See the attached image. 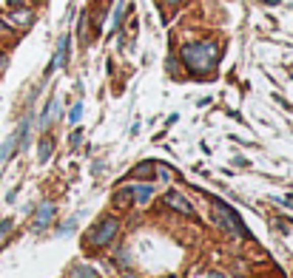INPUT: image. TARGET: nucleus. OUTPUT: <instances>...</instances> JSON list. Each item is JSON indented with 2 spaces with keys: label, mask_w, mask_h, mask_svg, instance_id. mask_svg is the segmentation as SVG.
Wrapping results in <instances>:
<instances>
[{
  "label": "nucleus",
  "mask_w": 293,
  "mask_h": 278,
  "mask_svg": "<svg viewBox=\"0 0 293 278\" xmlns=\"http://www.w3.org/2000/svg\"><path fill=\"white\" fill-rule=\"evenodd\" d=\"M222 46L219 43H188L182 46V63L191 74L197 77H208L219 65Z\"/></svg>",
  "instance_id": "f257e3e1"
},
{
  "label": "nucleus",
  "mask_w": 293,
  "mask_h": 278,
  "mask_svg": "<svg viewBox=\"0 0 293 278\" xmlns=\"http://www.w3.org/2000/svg\"><path fill=\"white\" fill-rule=\"evenodd\" d=\"M117 227H120V221L114 219V216H108V219H103L100 224H97V227L91 230V233L86 235V244L91 250H97V247H106L108 242H111V239H114L117 235Z\"/></svg>",
  "instance_id": "f03ea898"
},
{
  "label": "nucleus",
  "mask_w": 293,
  "mask_h": 278,
  "mask_svg": "<svg viewBox=\"0 0 293 278\" xmlns=\"http://www.w3.org/2000/svg\"><path fill=\"white\" fill-rule=\"evenodd\" d=\"M214 213H216V219L222 221V227H228L231 233H236V235H245V239H250L248 227L239 221V216H236L234 210L225 205V202H214Z\"/></svg>",
  "instance_id": "7ed1b4c3"
},
{
  "label": "nucleus",
  "mask_w": 293,
  "mask_h": 278,
  "mask_svg": "<svg viewBox=\"0 0 293 278\" xmlns=\"http://www.w3.org/2000/svg\"><path fill=\"white\" fill-rule=\"evenodd\" d=\"M165 205L171 207V210H177V213H182V216H193L191 202H188L182 193H177V190H168V193H165Z\"/></svg>",
  "instance_id": "20e7f679"
},
{
  "label": "nucleus",
  "mask_w": 293,
  "mask_h": 278,
  "mask_svg": "<svg viewBox=\"0 0 293 278\" xmlns=\"http://www.w3.org/2000/svg\"><path fill=\"white\" fill-rule=\"evenodd\" d=\"M9 26H12V29H29L31 23H35V12H31V9H15V12H12V15H9Z\"/></svg>",
  "instance_id": "39448f33"
},
{
  "label": "nucleus",
  "mask_w": 293,
  "mask_h": 278,
  "mask_svg": "<svg viewBox=\"0 0 293 278\" xmlns=\"http://www.w3.org/2000/svg\"><path fill=\"white\" fill-rule=\"evenodd\" d=\"M54 213H57V207L51 205V202H43V205H40V210L35 213V224H31V227H35V230L49 227L51 219H54Z\"/></svg>",
  "instance_id": "423d86ee"
},
{
  "label": "nucleus",
  "mask_w": 293,
  "mask_h": 278,
  "mask_svg": "<svg viewBox=\"0 0 293 278\" xmlns=\"http://www.w3.org/2000/svg\"><path fill=\"white\" fill-rule=\"evenodd\" d=\"M57 105H60V100H57V94H54V97L49 100V105L43 108V114H40V122H37V128H40V131H46V128H49V122L60 116V108Z\"/></svg>",
  "instance_id": "0eeeda50"
},
{
  "label": "nucleus",
  "mask_w": 293,
  "mask_h": 278,
  "mask_svg": "<svg viewBox=\"0 0 293 278\" xmlns=\"http://www.w3.org/2000/svg\"><path fill=\"white\" fill-rule=\"evenodd\" d=\"M66 60H69V37H63V40H60V49H57V54H54V60H51V65H49V71H46V74L63 68Z\"/></svg>",
  "instance_id": "6e6552de"
},
{
  "label": "nucleus",
  "mask_w": 293,
  "mask_h": 278,
  "mask_svg": "<svg viewBox=\"0 0 293 278\" xmlns=\"http://www.w3.org/2000/svg\"><path fill=\"white\" fill-rule=\"evenodd\" d=\"M17 139H20V131H15V134L9 136L6 142H3V148H0V165L12 156V150H17Z\"/></svg>",
  "instance_id": "1a4fd4ad"
},
{
  "label": "nucleus",
  "mask_w": 293,
  "mask_h": 278,
  "mask_svg": "<svg viewBox=\"0 0 293 278\" xmlns=\"http://www.w3.org/2000/svg\"><path fill=\"white\" fill-rule=\"evenodd\" d=\"M131 196H134L140 205H148L151 196H154V187L151 185H140V187H131Z\"/></svg>",
  "instance_id": "9d476101"
},
{
  "label": "nucleus",
  "mask_w": 293,
  "mask_h": 278,
  "mask_svg": "<svg viewBox=\"0 0 293 278\" xmlns=\"http://www.w3.org/2000/svg\"><path fill=\"white\" fill-rule=\"evenodd\" d=\"M51 150H54V139H51V136H43V139H40V148H37V159H40V162H49Z\"/></svg>",
  "instance_id": "9b49d317"
},
{
  "label": "nucleus",
  "mask_w": 293,
  "mask_h": 278,
  "mask_svg": "<svg viewBox=\"0 0 293 278\" xmlns=\"http://www.w3.org/2000/svg\"><path fill=\"white\" fill-rule=\"evenodd\" d=\"M151 173H154V162H140L134 168V171H131V176H137V179H148Z\"/></svg>",
  "instance_id": "f8f14e48"
},
{
  "label": "nucleus",
  "mask_w": 293,
  "mask_h": 278,
  "mask_svg": "<svg viewBox=\"0 0 293 278\" xmlns=\"http://www.w3.org/2000/svg\"><path fill=\"white\" fill-rule=\"evenodd\" d=\"M131 199H134V196H131V187H128V190H117L114 205L117 207H125V205H131Z\"/></svg>",
  "instance_id": "ddd939ff"
},
{
  "label": "nucleus",
  "mask_w": 293,
  "mask_h": 278,
  "mask_svg": "<svg viewBox=\"0 0 293 278\" xmlns=\"http://www.w3.org/2000/svg\"><path fill=\"white\" fill-rule=\"evenodd\" d=\"M72 278H97V272H94L91 267H83V264H80V267L72 270Z\"/></svg>",
  "instance_id": "4468645a"
},
{
  "label": "nucleus",
  "mask_w": 293,
  "mask_h": 278,
  "mask_svg": "<svg viewBox=\"0 0 293 278\" xmlns=\"http://www.w3.org/2000/svg\"><path fill=\"white\" fill-rule=\"evenodd\" d=\"M154 171L159 173V179H171V168H165V165H154Z\"/></svg>",
  "instance_id": "2eb2a0df"
},
{
  "label": "nucleus",
  "mask_w": 293,
  "mask_h": 278,
  "mask_svg": "<svg viewBox=\"0 0 293 278\" xmlns=\"http://www.w3.org/2000/svg\"><path fill=\"white\" fill-rule=\"evenodd\" d=\"M80 114H83V102H77V105L72 108V114H69V120H72V122H77V120H80Z\"/></svg>",
  "instance_id": "dca6fc26"
},
{
  "label": "nucleus",
  "mask_w": 293,
  "mask_h": 278,
  "mask_svg": "<svg viewBox=\"0 0 293 278\" xmlns=\"http://www.w3.org/2000/svg\"><path fill=\"white\" fill-rule=\"evenodd\" d=\"M9 230H12V219H3V221H0V239H3Z\"/></svg>",
  "instance_id": "f3484780"
},
{
  "label": "nucleus",
  "mask_w": 293,
  "mask_h": 278,
  "mask_svg": "<svg viewBox=\"0 0 293 278\" xmlns=\"http://www.w3.org/2000/svg\"><path fill=\"white\" fill-rule=\"evenodd\" d=\"M80 139H83V131H74V134H72V148H77V145H80Z\"/></svg>",
  "instance_id": "a211bd4d"
},
{
  "label": "nucleus",
  "mask_w": 293,
  "mask_h": 278,
  "mask_svg": "<svg viewBox=\"0 0 293 278\" xmlns=\"http://www.w3.org/2000/svg\"><path fill=\"white\" fill-rule=\"evenodd\" d=\"M9 29H12V26H9L6 20H0V34H9Z\"/></svg>",
  "instance_id": "6ab92c4d"
},
{
  "label": "nucleus",
  "mask_w": 293,
  "mask_h": 278,
  "mask_svg": "<svg viewBox=\"0 0 293 278\" xmlns=\"http://www.w3.org/2000/svg\"><path fill=\"white\" fill-rule=\"evenodd\" d=\"M182 3H185V0H165V6H174V9L182 6Z\"/></svg>",
  "instance_id": "aec40b11"
},
{
  "label": "nucleus",
  "mask_w": 293,
  "mask_h": 278,
  "mask_svg": "<svg viewBox=\"0 0 293 278\" xmlns=\"http://www.w3.org/2000/svg\"><path fill=\"white\" fill-rule=\"evenodd\" d=\"M6 65H9V57H6V54H0V71H3Z\"/></svg>",
  "instance_id": "412c9836"
},
{
  "label": "nucleus",
  "mask_w": 293,
  "mask_h": 278,
  "mask_svg": "<svg viewBox=\"0 0 293 278\" xmlns=\"http://www.w3.org/2000/svg\"><path fill=\"white\" fill-rule=\"evenodd\" d=\"M9 6H12V9H20V6H23V0H9Z\"/></svg>",
  "instance_id": "4be33fe9"
},
{
  "label": "nucleus",
  "mask_w": 293,
  "mask_h": 278,
  "mask_svg": "<svg viewBox=\"0 0 293 278\" xmlns=\"http://www.w3.org/2000/svg\"><path fill=\"white\" fill-rule=\"evenodd\" d=\"M285 205H287V207H293V193H290V196L285 199Z\"/></svg>",
  "instance_id": "5701e85b"
},
{
  "label": "nucleus",
  "mask_w": 293,
  "mask_h": 278,
  "mask_svg": "<svg viewBox=\"0 0 293 278\" xmlns=\"http://www.w3.org/2000/svg\"><path fill=\"white\" fill-rule=\"evenodd\" d=\"M208 278H222V275H208Z\"/></svg>",
  "instance_id": "b1692460"
},
{
  "label": "nucleus",
  "mask_w": 293,
  "mask_h": 278,
  "mask_svg": "<svg viewBox=\"0 0 293 278\" xmlns=\"http://www.w3.org/2000/svg\"><path fill=\"white\" fill-rule=\"evenodd\" d=\"M165 278H174V275H165Z\"/></svg>",
  "instance_id": "393cba45"
}]
</instances>
